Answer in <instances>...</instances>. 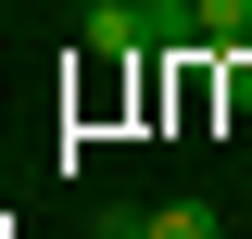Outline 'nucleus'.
Masks as SVG:
<instances>
[{
  "label": "nucleus",
  "mask_w": 252,
  "mask_h": 239,
  "mask_svg": "<svg viewBox=\"0 0 252 239\" xmlns=\"http://www.w3.org/2000/svg\"><path fill=\"white\" fill-rule=\"evenodd\" d=\"M202 51H252V0H202Z\"/></svg>",
  "instance_id": "nucleus-1"
},
{
  "label": "nucleus",
  "mask_w": 252,
  "mask_h": 239,
  "mask_svg": "<svg viewBox=\"0 0 252 239\" xmlns=\"http://www.w3.org/2000/svg\"><path fill=\"white\" fill-rule=\"evenodd\" d=\"M152 239H227V214H215V202H164V214H152Z\"/></svg>",
  "instance_id": "nucleus-2"
},
{
  "label": "nucleus",
  "mask_w": 252,
  "mask_h": 239,
  "mask_svg": "<svg viewBox=\"0 0 252 239\" xmlns=\"http://www.w3.org/2000/svg\"><path fill=\"white\" fill-rule=\"evenodd\" d=\"M89 239H152V214H89Z\"/></svg>",
  "instance_id": "nucleus-3"
}]
</instances>
